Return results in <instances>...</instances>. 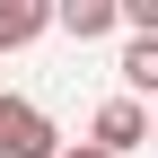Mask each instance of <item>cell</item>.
Listing matches in <instances>:
<instances>
[{
	"instance_id": "1",
	"label": "cell",
	"mask_w": 158,
	"mask_h": 158,
	"mask_svg": "<svg viewBox=\"0 0 158 158\" xmlns=\"http://www.w3.org/2000/svg\"><path fill=\"white\" fill-rule=\"evenodd\" d=\"M0 158H62L53 114H44V106H27V97H0Z\"/></svg>"
},
{
	"instance_id": "2",
	"label": "cell",
	"mask_w": 158,
	"mask_h": 158,
	"mask_svg": "<svg viewBox=\"0 0 158 158\" xmlns=\"http://www.w3.org/2000/svg\"><path fill=\"white\" fill-rule=\"evenodd\" d=\"M141 141H149V106H132V97H106V106H97V141H88V149L123 158V149H141Z\"/></svg>"
},
{
	"instance_id": "3",
	"label": "cell",
	"mask_w": 158,
	"mask_h": 158,
	"mask_svg": "<svg viewBox=\"0 0 158 158\" xmlns=\"http://www.w3.org/2000/svg\"><path fill=\"white\" fill-rule=\"evenodd\" d=\"M53 27H62L70 44H97V35H114L123 18H114V0H62V9H53Z\"/></svg>"
},
{
	"instance_id": "4",
	"label": "cell",
	"mask_w": 158,
	"mask_h": 158,
	"mask_svg": "<svg viewBox=\"0 0 158 158\" xmlns=\"http://www.w3.org/2000/svg\"><path fill=\"white\" fill-rule=\"evenodd\" d=\"M44 27H53L44 0H0V44H9V53H18V44H35Z\"/></svg>"
},
{
	"instance_id": "5",
	"label": "cell",
	"mask_w": 158,
	"mask_h": 158,
	"mask_svg": "<svg viewBox=\"0 0 158 158\" xmlns=\"http://www.w3.org/2000/svg\"><path fill=\"white\" fill-rule=\"evenodd\" d=\"M123 79H132V106L158 97V35H132L123 44Z\"/></svg>"
},
{
	"instance_id": "6",
	"label": "cell",
	"mask_w": 158,
	"mask_h": 158,
	"mask_svg": "<svg viewBox=\"0 0 158 158\" xmlns=\"http://www.w3.org/2000/svg\"><path fill=\"white\" fill-rule=\"evenodd\" d=\"M114 18H123L132 35H158V0H114Z\"/></svg>"
},
{
	"instance_id": "7",
	"label": "cell",
	"mask_w": 158,
	"mask_h": 158,
	"mask_svg": "<svg viewBox=\"0 0 158 158\" xmlns=\"http://www.w3.org/2000/svg\"><path fill=\"white\" fill-rule=\"evenodd\" d=\"M62 158H106V149H88V141H79V149H62Z\"/></svg>"
},
{
	"instance_id": "8",
	"label": "cell",
	"mask_w": 158,
	"mask_h": 158,
	"mask_svg": "<svg viewBox=\"0 0 158 158\" xmlns=\"http://www.w3.org/2000/svg\"><path fill=\"white\" fill-rule=\"evenodd\" d=\"M149 141H158V123H149Z\"/></svg>"
}]
</instances>
